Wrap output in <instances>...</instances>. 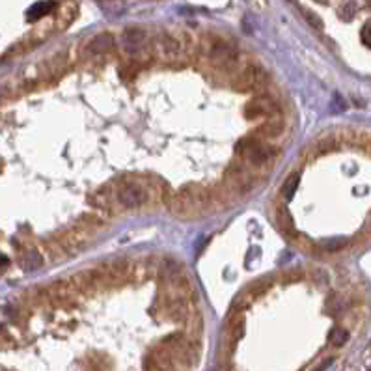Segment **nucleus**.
<instances>
[{
    "label": "nucleus",
    "instance_id": "obj_1",
    "mask_svg": "<svg viewBox=\"0 0 371 371\" xmlns=\"http://www.w3.org/2000/svg\"><path fill=\"white\" fill-rule=\"evenodd\" d=\"M172 211L177 216L183 218H192V216L200 215L203 207L209 203V196L203 189L198 187H183L174 198H172Z\"/></svg>",
    "mask_w": 371,
    "mask_h": 371
},
{
    "label": "nucleus",
    "instance_id": "obj_2",
    "mask_svg": "<svg viewBox=\"0 0 371 371\" xmlns=\"http://www.w3.org/2000/svg\"><path fill=\"white\" fill-rule=\"evenodd\" d=\"M235 153L248 161L254 166H263V164L271 163L276 155V151L267 146V144L260 142V140H254V138H244L241 142L235 146Z\"/></svg>",
    "mask_w": 371,
    "mask_h": 371
},
{
    "label": "nucleus",
    "instance_id": "obj_3",
    "mask_svg": "<svg viewBox=\"0 0 371 371\" xmlns=\"http://www.w3.org/2000/svg\"><path fill=\"white\" fill-rule=\"evenodd\" d=\"M116 196H117V202L127 209H138L148 202V192H146V189L140 187V185H135V183H125V185H121L117 189Z\"/></svg>",
    "mask_w": 371,
    "mask_h": 371
},
{
    "label": "nucleus",
    "instance_id": "obj_4",
    "mask_svg": "<svg viewBox=\"0 0 371 371\" xmlns=\"http://www.w3.org/2000/svg\"><path fill=\"white\" fill-rule=\"evenodd\" d=\"M248 119H256V117H269L278 114V103L269 95H258V97L250 99L244 106Z\"/></svg>",
    "mask_w": 371,
    "mask_h": 371
},
{
    "label": "nucleus",
    "instance_id": "obj_5",
    "mask_svg": "<svg viewBox=\"0 0 371 371\" xmlns=\"http://www.w3.org/2000/svg\"><path fill=\"white\" fill-rule=\"evenodd\" d=\"M209 58L213 62L215 67H220V69H228L235 64L237 60V54L231 49V45H228L226 41H216L215 45L211 47L209 51Z\"/></svg>",
    "mask_w": 371,
    "mask_h": 371
},
{
    "label": "nucleus",
    "instance_id": "obj_6",
    "mask_svg": "<svg viewBox=\"0 0 371 371\" xmlns=\"http://www.w3.org/2000/svg\"><path fill=\"white\" fill-rule=\"evenodd\" d=\"M265 82H267V73L260 65H248L239 77V84H242L241 90H260L265 86Z\"/></svg>",
    "mask_w": 371,
    "mask_h": 371
},
{
    "label": "nucleus",
    "instance_id": "obj_7",
    "mask_svg": "<svg viewBox=\"0 0 371 371\" xmlns=\"http://www.w3.org/2000/svg\"><path fill=\"white\" fill-rule=\"evenodd\" d=\"M226 183H228V187L235 192H246L250 190V176H248V172L241 166H229L226 170Z\"/></svg>",
    "mask_w": 371,
    "mask_h": 371
},
{
    "label": "nucleus",
    "instance_id": "obj_8",
    "mask_svg": "<svg viewBox=\"0 0 371 371\" xmlns=\"http://www.w3.org/2000/svg\"><path fill=\"white\" fill-rule=\"evenodd\" d=\"M123 43L127 47V51L131 54H137L144 49V43H146V32H144L142 28H137V26H133V28H127L123 32Z\"/></svg>",
    "mask_w": 371,
    "mask_h": 371
},
{
    "label": "nucleus",
    "instance_id": "obj_9",
    "mask_svg": "<svg viewBox=\"0 0 371 371\" xmlns=\"http://www.w3.org/2000/svg\"><path fill=\"white\" fill-rule=\"evenodd\" d=\"M112 45H114V38H112L110 34H99V36H95L88 43V51L93 52V54H99V52L112 49Z\"/></svg>",
    "mask_w": 371,
    "mask_h": 371
},
{
    "label": "nucleus",
    "instance_id": "obj_10",
    "mask_svg": "<svg viewBox=\"0 0 371 371\" xmlns=\"http://www.w3.org/2000/svg\"><path fill=\"white\" fill-rule=\"evenodd\" d=\"M159 47H161V52H163L166 58H176L177 54L181 52V47H179V41L172 36H161L159 39Z\"/></svg>",
    "mask_w": 371,
    "mask_h": 371
},
{
    "label": "nucleus",
    "instance_id": "obj_11",
    "mask_svg": "<svg viewBox=\"0 0 371 371\" xmlns=\"http://www.w3.org/2000/svg\"><path fill=\"white\" fill-rule=\"evenodd\" d=\"M54 8L52 2L49 0H43V2H36L34 6L28 8V12H26V19L28 21H38L41 17H45L47 13H51V10Z\"/></svg>",
    "mask_w": 371,
    "mask_h": 371
},
{
    "label": "nucleus",
    "instance_id": "obj_12",
    "mask_svg": "<svg viewBox=\"0 0 371 371\" xmlns=\"http://www.w3.org/2000/svg\"><path fill=\"white\" fill-rule=\"evenodd\" d=\"M299 183H300V176L297 172H293L291 176H287V179L284 181V185H282V196H284L286 200H293L295 192L299 189Z\"/></svg>",
    "mask_w": 371,
    "mask_h": 371
},
{
    "label": "nucleus",
    "instance_id": "obj_13",
    "mask_svg": "<svg viewBox=\"0 0 371 371\" xmlns=\"http://www.w3.org/2000/svg\"><path fill=\"white\" fill-rule=\"evenodd\" d=\"M347 237H328V239H323L321 241V248L325 252H339L347 246Z\"/></svg>",
    "mask_w": 371,
    "mask_h": 371
},
{
    "label": "nucleus",
    "instance_id": "obj_14",
    "mask_svg": "<svg viewBox=\"0 0 371 371\" xmlns=\"http://www.w3.org/2000/svg\"><path fill=\"white\" fill-rule=\"evenodd\" d=\"M282 129H284V125H282L280 121H273V119H269L267 123H263L260 127V135L261 137H265V138H276L282 133Z\"/></svg>",
    "mask_w": 371,
    "mask_h": 371
},
{
    "label": "nucleus",
    "instance_id": "obj_15",
    "mask_svg": "<svg viewBox=\"0 0 371 371\" xmlns=\"http://www.w3.org/2000/svg\"><path fill=\"white\" fill-rule=\"evenodd\" d=\"M41 263H43L41 256L38 252H34V250L26 252L25 258H23V269L25 271H36L38 267H41Z\"/></svg>",
    "mask_w": 371,
    "mask_h": 371
},
{
    "label": "nucleus",
    "instance_id": "obj_16",
    "mask_svg": "<svg viewBox=\"0 0 371 371\" xmlns=\"http://www.w3.org/2000/svg\"><path fill=\"white\" fill-rule=\"evenodd\" d=\"M276 224L280 226L282 231H291V228H293V218L287 213V209L282 207L276 211Z\"/></svg>",
    "mask_w": 371,
    "mask_h": 371
},
{
    "label": "nucleus",
    "instance_id": "obj_17",
    "mask_svg": "<svg viewBox=\"0 0 371 371\" xmlns=\"http://www.w3.org/2000/svg\"><path fill=\"white\" fill-rule=\"evenodd\" d=\"M330 343L336 347H341L343 343H347V339H349V332L347 330H343V328H339V326H336V328H332V332H330Z\"/></svg>",
    "mask_w": 371,
    "mask_h": 371
},
{
    "label": "nucleus",
    "instance_id": "obj_18",
    "mask_svg": "<svg viewBox=\"0 0 371 371\" xmlns=\"http://www.w3.org/2000/svg\"><path fill=\"white\" fill-rule=\"evenodd\" d=\"M304 17H306L308 25H310V26L317 28V30H321V28H323V19H321L317 13H313V12H310V10H306V12H304Z\"/></svg>",
    "mask_w": 371,
    "mask_h": 371
},
{
    "label": "nucleus",
    "instance_id": "obj_19",
    "mask_svg": "<svg viewBox=\"0 0 371 371\" xmlns=\"http://www.w3.org/2000/svg\"><path fill=\"white\" fill-rule=\"evenodd\" d=\"M231 336L235 339H241L244 336V319H239L233 323V328H231Z\"/></svg>",
    "mask_w": 371,
    "mask_h": 371
},
{
    "label": "nucleus",
    "instance_id": "obj_20",
    "mask_svg": "<svg viewBox=\"0 0 371 371\" xmlns=\"http://www.w3.org/2000/svg\"><path fill=\"white\" fill-rule=\"evenodd\" d=\"M332 364H334V358H332V356H328V358H325V360H323V362H321V364L317 365V367H315V369H313V371H326V369H328V367H330V365H332Z\"/></svg>",
    "mask_w": 371,
    "mask_h": 371
},
{
    "label": "nucleus",
    "instance_id": "obj_21",
    "mask_svg": "<svg viewBox=\"0 0 371 371\" xmlns=\"http://www.w3.org/2000/svg\"><path fill=\"white\" fill-rule=\"evenodd\" d=\"M362 38H364V41L367 43V45H371V25H367L364 28V32H362Z\"/></svg>",
    "mask_w": 371,
    "mask_h": 371
},
{
    "label": "nucleus",
    "instance_id": "obj_22",
    "mask_svg": "<svg viewBox=\"0 0 371 371\" xmlns=\"http://www.w3.org/2000/svg\"><path fill=\"white\" fill-rule=\"evenodd\" d=\"M6 263H8L6 258H2V256H0V267H2V265H6Z\"/></svg>",
    "mask_w": 371,
    "mask_h": 371
}]
</instances>
